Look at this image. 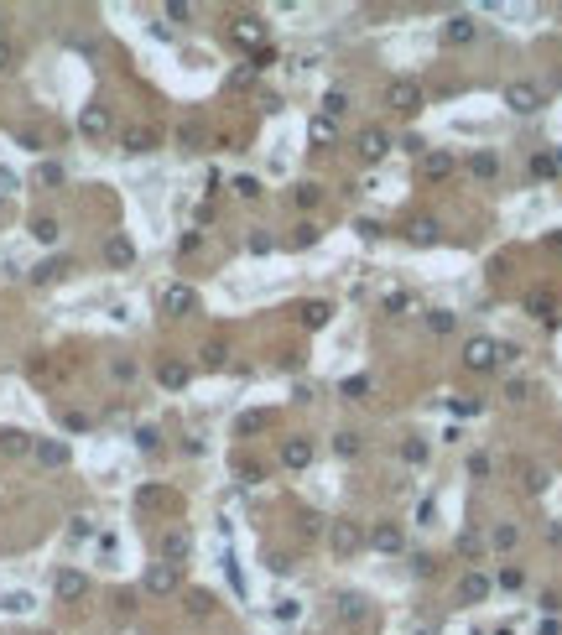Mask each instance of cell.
I'll return each mask as SVG.
<instances>
[{
  "label": "cell",
  "instance_id": "obj_1",
  "mask_svg": "<svg viewBox=\"0 0 562 635\" xmlns=\"http://www.w3.org/2000/svg\"><path fill=\"white\" fill-rule=\"evenodd\" d=\"M463 365L468 370H494V365H500V344H494V339H468L463 344Z\"/></svg>",
  "mask_w": 562,
  "mask_h": 635
},
{
  "label": "cell",
  "instance_id": "obj_2",
  "mask_svg": "<svg viewBox=\"0 0 562 635\" xmlns=\"http://www.w3.org/2000/svg\"><path fill=\"white\" fill-rule=\"evenodd\" d=\"M359 547H365V532H359V521H333V552H339V558H354Z\"/></svg>",
  "mask_w": 562,
  "mask_h": 635
},
{
  "label": "cell",
  "instance_id": "obj_3",
  "mask_svg": "<svg viewBox=\"0 0 562 635\" xmlns=\"http://www.w3.org/2000/svg\"><path fill=\"white\" fill-rule=\"evenodd\" d=\"M505 104H511L516 115H537L542 110V89L537 84H511L505 89Z\"/></svg>",
  "mask_w": 562,
  "mask_h": 635
},
{
  "label": "cell",
  "instance_id": "obj_4",
  "mask_svg": "<svg viewBox=\"0 0 562 635\" xmlns=\"http://www.w3.org/2000/svg\"><path fill=\"white\" fill-rule=\"evenodd\" d=\"M385 99H391L396 115H417L422 110V89L417 84H391V94H385Z\"/></svg>",
  "mask_w": 562,
  "mask_h": 635
},
{
  "label": "cell",
  "instance_id": "obj_5",
  "mask_svg": "<svg viewBox=\"0 0 562 635\" xmlns=\"http://www.w3.org/2000/svg\"><path fill=\"white\" fill-rule=\"evenodd\" d=\"M32 453H37V464H47V469H63V464H68V443H58V438H37Z\"/></svg>",
  "mask_w": 562,
  "mask_h": 635
},
{
  "label": "cell",
  "instance_id": "obj_6",
  "mask_svg": "<svg viewBox=\"0 0 562 635\" xmlns=\"http://www.w3.org/2000/svg\"><path fill=\"white\" fill-rule=\"evenodd\" d=\"M52 589H58V599H84V593H89V578L78 573V567H63V573L52 578Z\"/></svg>",
  "mask_w": 562,
  "mask_h": 635
},
{
  "label": "cell",
  "instance_id": "obj_7",
  "mask_svg": "<svg viewBox=\"0 0 562 635\" xmlns=\"http://www.w3.org/2000/svg\"><path fill=\"white\" fill-rule=\"evenodd\" d=\"M172 589H177V567H172V562L146 567V593H172Z\"/></svg>",
  "mask_w": 562,
  "mask_h": 635
},
{
  "label": "cell",
  "instance_id": "obj_8",
  "mask_svg": "<svg viewBox=\"0 0 562 635\" xmlns=\"http://www.w3.org/2000/svg\"><path fill=\"white\" fill-rule=\"evenodd\" d=\"M281 464H287V469H307V464H313V443H307V438H287V443H281Z\"/></svg>",
  "mask_w": 562,
  "mask_h": 635
},
{
  "label": "cell",
  "instance_id": "obj_9",
  "mask_svg": "<svg viewBox=\"0 0 562 635\" xmlns=\"http://www.w3.org/2000/svg\"><path fill=\"white\" fill-rule=\"evenodd\" d=\"M162 308H167L172 318H182V313H193V308H198V297H193V287H167V292H162Z\"/></svg>",
  "mask_w": 562,
  "mask_h": 635
},
{
  "label": "cell",
  "instance_id": "obj_10",
  "mask_svg": "<svg viewBox=\"0 0 562 635\" xmlns=\"http://www.w3.org/2000/svg\"><path fill=\"white\" fill-rule=\"evenodd\" d=\"M474 37H479L474 16H448L443 21V42H474Z\"/></svg>",
  "mask_w": 562,
  "mask_h": 635
},
{
  "label": "cell",
  "instance_id": "obj_11",
  "mask_svg": "<svg viewBox=\"0 0 562 635\" xmlns=\"http://www.w3.org/2000/svg\"><path fill=\"white\" fill-rule=\"evenodd\" d=\"M32 432H21V427H6L0 432V453H11V458H21V453H32Z\"/></svg>",
  "mask_w": 562,
  "mask_h": 635
},
{
  "label": "cell",
  "instance_id": "obj_12",
  "mask_svg": "<svg viewBox=\"0 0 562 635\" xmlns=\"http://www.w3.org/2000/svg\"><path fill=\"white\" fill-rule=\"evenodd\" d=\"M78 130H84V136H104V130H110V110H104V104H89V110L78 115Z\"/></svg>",
  "mask_w": 562,
  "mask_h": 635
},
{
  "label": "cell",
  "instance_id": "obj_13",
  "mask_svg": "<svg viewBox=\"0 0 562 635\" xmlns=\"http://www.w3.org/2000/svg\"><path fill=\"white\" fill-rule=\"evenodd\" d=\"M385 151H391V136H385V130H365V136H359V156H365V162H380Z\"/></svg>",
  "mask_w": 562,
  "mask_h": 635
},
{
  "label": "cell",
  "instance_id": "obj_14",
  "mask_svg": "<svg viewBox=\"0 0 562 635\" xmlns=\"http://www.w3.org/2000/svg\"><path fill=\"white\" fill-rule=\"evenodd\" d=\"M151 146H156V130H151V125H130V130H125V151H130V156H146Z\"/></svg>",
  "mask_w": 562,
  "mask_h": 635
},
{
  "label": "cell",
  "instance_id": "obj_15",
  "mask_svg": "<svg viewBox=\"0 0 562 635\" xmlns=\"http://www.w3.org/2000/svg\"><path fill=\"white\" fill-rule=\"evenodd\" d=\"M458 599H463V604H479V599H489V578H485V573H468L463 584H458Z\"/></svg>",
  "mask_w": 562,
  "mask_h": 635
},
{
  "label": "cell",
  "instance_id": "obj_16",
  "mask_svg": "<svg viewBox=\"0 0 562 635\" xmlns=\"http://www.w3.org/2000/svg\"><path fill=\"white\" fill-rule=\"evenodd\" d=\"M104 260H110V266H130V260H136V245H130L125 234H115V240L104 245Z\"/></svg>",
  "mask_w": 562,
  "mask_h": 635
},
{
  "label": "cell",
  "instance_id": "obj_17",
  "mask_svg": "<svg viewBox=\"0 0 562 635\" xmlns=\"http://www.w3.org/2000/svg\"><path fill=\"white\" fill-rule=\"evenodd\" d=\"M365 604H370V599H365V593H339V615H344V620H349V625H354V620H365V615H370V610H365Z\"/></svg>",
  "mask_w": 562,
  "mask_h": 635
},
{
  "label": "cell",
  "instance_id": "obj_18",
  "mask_svg": "<svg viewBox=\"0 0 562 635\" xmlns=\"http://www.w3.org/2000/svg\"><path fill=\"white\" fill-rule=\"evenodd\" d=\"M235 42L256 47V42H261V21H256V16H239V21H235Z\"/></svg>",
  "mask_w": 562,
  "mask_h": 635
},
{
  "label": "cell",
  "instance_id": "obj_19",
  "mask_svg": "<svg viewBox=\"0 0 562 635\" xmlns=\"http://www.w3.org/2000/svg\"><path fill=\"white\" fill-rule=\"evenodd\" d=\"M375 547L380 552H401V526H391V521L375 526Z\"/></svg>",
  "mask_w": 562,
  "mask_h": 635
},
{
  "label": "cell",
  "instance_id": "obj_20",
  "mask_svg": "<svg viewBox=\"0 0 562 635\" xmlns=\"http://www.w3.org/2000/svg\"><path fill=\"white\" fill-rule=\"evenodd\" d=\"M63 271H68V260H42V266L32 271V282H37V287H47V282H58Z\"/></svg>",
  "mask_w": 562,
  "mask_h": 635
},
{
  "label": "cell",
  "instance_id": "obj_21",
  "mask_svg": "<svg viewBox=\"0 0 562 635\" xmlns=\"http://www.w3.org/2000/svg\"><path fill=\"white\" fill-rule=\"evenodd\" d=\"M489 541H494L500 552H511L516 541H520V526H511V521H505V526H494V532H489Z\"/></svg>",
  "mask_w": 562,
  "mask_h": 635
},
{
  "label": "cell",
  "instance_id": "obj_22",
  "mask_svg": "<svg viewBox=\"0 0 562 635\" xmlns=\"http://www.w3.org/2000/svg\"><path fill=\"white\" fill-rule=\"evenodd\" d=\"M422 172H427V177H448V172H453V156H448V151H432V156L422 162Z\"/></svg>",
  "mask_w": 562,
  "mask_h": 635
},
{
  "label": "cell",
  "instance_id": "obj_23",
  "mask_svg": "<svg viewBox=\"0 0 562 635\" xmlns=\"http://www.w3.org/2000/svg\"><path fill=\"white\" fill-rule=\"evenodd\" d=\"M162 552H167V562L177 567V558H187V536L182 532H167V541H162Z\"/></svg>",
  "mask_w": 562,
  "mask_h": 635
},
{
  "label": "cell",
  "instance_id": "obj_24",
  "mask_svg": "<svg viewBox=\"0 0 562 635\" xmlns=\"http://www.w3.org/2000/svg\"><path fill=\"white\" fill-rule=\"evenodd\" d=\"M468 167H474V177H494V172H500V156H494V151H479Z\"/></svg>",
  "mask_w": 562,
  "mask_h": 635
},
{
  "label": "cell",
  "instance_id": "obj_25",
  "mask_svg": "<svg viewBox=\"0 0 562 635\" xmlns=\"http://www.w3.org/2000/svg\"><path fill=\"white\" fill-rule=\"evenodd\" d=\"M453 323H458V318H453V313H443V308H432V313H427V328H432V334H453Z\"/></svg>",
  "mask_w": 562,
  "mask_h": 635
},
{
  "label": "cell",
  "instance_id": "obj_26",
  "mask_svg": "<svg viewBox=\"0 0 562 635\" xmlns=\"http://www.w3.org/2000/svg\"><path fill=\"white\" fill-rule=\"evenodd\" d=\"M162 386H187V365L167 360V365H162Z\"/></svg>",
  "mask_w": 562,
  "mask_h": 635
},
{
  "label": "cell",
  "instance_id": "obj_27",
  "mask_svg": "<svg viewBox=\"0 0 562 635\" xmlns=\"http://www.w3.org/2000/svg\"><path fill=\"white\" fill-rule=\"evenodd\" d=\"M32 234H37V245H52V240H58V219H37Z\"/></svg>",
  "mask_w": 562,
  "mask_h": 635
},
{
  "label": "cell",
  "instance_id": "obj_28",
  "mask_svg": "<svg viewBox=\"0 0 562 635\" xmlns=\"http://www.w3.org/2000/svg\"><path fill=\"white\" fill-rule=\"evenodd\" d=\"M411 240H417V245H432V240H437V224H432V219H417V224H411Z\"/></svg>",
  "mask_w": 562,
  "mask_h": 635
},
{
  "label": "cell",
  "instance_id": "obj_29",
  "mask_svg": "<svg viewBox=\"0 0 562 635\" xmlns=\"http://www.w3.org/2000/svg\"><path fill=\"white\" fill-rule=\"evenodd\" d=\"M6 610L11 615H26V610H37V599H32V593H6Z\"/></svg>",
  "mask_w": 562,
  "mask_h": 635
},
{
  "label": "cell",
  "instance_id": "obj_30",
  "mask_svg": "<svg viewBox=\"0 0 562 635\" xmlns=\"http://www.w3.org/2000/svg\"><path fill=\"white\" fill-rule=\"evenodd\" d=\"M349 110V94H344V89H333V94L323 99V115H344Z\"/></svg>",
  "mask_w": 562,
  "mask_h": 635
},
{
  "label": "cell",
  "instance_id": "obj_31",
  "mask_svg": "<svg viewBox=\"0 0 562 635\" xmlns=\"http://www.w3.org/2000/svg\"><path fill=\"white\" fill-rule=\"evenodd\" d=\"M235 193L239 198H261V182L256 177H235Z\"/></svg>",
  "mask_w": 562,
  "mask_h": 635
},
{
  "label": "cell",
  "instance_id": "obj_32",
  "mask_svg": "<svg viewBox=\"0 0 562 635\" xmlns=\"http://www.w3.org/2000/svg\"><path fill=\"white\" fill-rule=\"evenodd\" d=\"M458 552H463V558H479V532H463L458 536Z\"/></svg>",
  "mask_w": 562,
  "mask_h": 635
},
{
  "label": "cell",
  "instance_id": "obj_33",
  "mask_svg": "<svg viewBox=\"0 0 562 635\" xmlns=\"http://www.w3.org/2000/svg\"><path fill=\"white\" fill-rule=\"evenodd\" d=\"M11 68H16V47L0 37V73H11Z\"/></svg>",
  "mask_w": 562,
  "mask_h": 635
},
{
  "label": "cell",
  "instance_id": "obj_34",
  "mask_svg": "<svg viewBox=\"0 0 562 635\" xmlns=\"http://www.w3.org/2000/svg\"><path fill=\"white\" fill-rule=\"evenodd\" d=\"M307 323H328V302H313V308H302Z\"/></svg>",
  "mask_w": 562,
  "mask_h": 635
},
{
  "label": "cell",
  "instance_id": "obj_35",
  "mask_svg": "<svg viewBox=\"0 0 562 635\" xmlns=\"http://www.w3.org/2000/svg\"><path fill=\"white\" fill-rule=\"evenodd\" d=\"M333 448H339V453H344V458H354V453H359V443H354V432H339V443H333Z\"/></svg>",
  "mask_w": 562,
  "mask_h": 635
},
{
  "label": "cell",
  "instance_id": "obj_36",
  "mask_svg": "<svg viewBox=\"0 0 562 635\" xmlns=\"http://www.w3.org/2000/svg\"><path fill=\"white\" fill-rule=\"evenodd\" d=\"M37 182H47V188H52V182H63V167H58V162H47L42 172H37Z\"/></svg>",
  "mask_w": 562,
  "mask_h": 635
},
{
  "label": "cell",
  "instance_id": "obj_37",
  "mask_svg": "<svg viewBox=\"0 0 562 635\" xmlns=\"http://www.w3.org/2000/svg\"><path fill=\"white\" fill-rule=\"evenodd\" d=\"M365 391H370V380H365V375H359V380H344V396H354V401H359Z\"/></svg>",
  "mask_w": 562,
  "mask_h": 635
},
{
  "label": "cell",
  "instance_id": "obj_38",
  "mask_svg": "<svg viewBox=\"0 0 562 635\" xmlns=\"http://www.w3.org/2000/svg\"><path fill=\"white\" fill-rule=\"evenodd\" d=\"M266 567H271V573H292V558H287V552H271V562H266Z\"/></svg>",
  "mask_w": 562,
  "mask_h": 635
},
{
  "label": "cell",
  "instance_id": "obj_39",
  "mask_svg": "<svg viewBox=\"0 0 562 635\" xmlns=\"http://www.w3.org/2000/svg\"><path fill=\"white\" fill-rule=\"evenodd\" d=\"M276 620H297V599H276Z\"/></svg>",
  "mask_w": 562,
  "mask_h": 635
},
{
  "label": "cell",
  "instance_id": "obj_40",
  "mask_svg": "<svg viewBox=\"0 0 562 635\" xmlns=\"http://www.w3.org/2000/svg\"><path fill=\"white\" fill-rule=\"evenodd\" d=\"M297 203H302V208L318 203V188H313V182H302V188H297Z\"/></svg>",
  "mask_w": 562,
  "mask_h": 635
},
{
  "label": "cell",
  "instance_id": "obj_41",
  "mask_svg": "<svg viewBox=\"0 0 562 635\" xmlns=\"http://www.w3.org/2000/svg\"><path fill=\"white\" fill-rule=\"evenodd\" d=\"M204 365H224V344H208V349H204Z\"/></svg>",
  "mask_w": 562,
  "mask_h": 635
},
{
  "label": "cell",
  "instance_id": "obj_42",
  "mask_svg": "<svg viewBox=\"0 0 562 635\" xmlns=\"http://www.w3.org/2000/svg\"><path fill=\"white\" fill-rule=\"evenodd\" d=\"M313 141H333V125L328 120H313Z\"/></svg>",
  "mask_w": 562,
  "mask_h": 635
},
{
  "label": "cell",
  "instance_id": "obj_43",
  "mask_svg": "<svg viewBox=\"0 0 562 635\" xmlns=\"http://www.w3.org/2000/svg\"><path fill=\"white\" fill-rule=\"evenodd\" d=\"M552 547H562V521L552 526Z\"/></svg>",
  "mask_w": 562,
  "mask_h": 635
},
{
  "label": "cell",
  "instance_id": "obj_44",
  "mask_svg": "<svg viewBox=\"0 0 562 635\" xmlns=\"http://www.w3.org/2000/svg\"><path fill=\"white\" fill-rule=\"evenodd\" d=\"M0 203H6V198H0Z\"/></svg>",
  "mask_w": 562,
  "mask_h": 635
}]
</instances>
